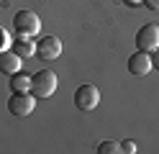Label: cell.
<instances>
[{"instance_id": "cell-11", "label": "cell", "mask_w": 159, "mask_h": 154, "mask_svg": "<svg viewBox=\"0 0 159 154\" xmlns=\"http://www.w3.org/2000/svg\"><path fill=\"white\" fill-rule=\"evenodd\" d=\"M118 152H121L118 141H100L98 144V154H118Z\"/></svg>"}, {"instance_id": "cell-4", "label": "cell", "mask_w": 159, "mask_h": 154, "mask_svg": "<svg viewBox=\"0 0 159 154\" xmlns=\"http://www.w3.org/2000/svg\"><path fill=\"white\" fill-rule=\"evenodd\" d=\"M75 105L80 110H95L98 105H100V90H98L95 85H80L75 90Z\"/></svg>"}, {"instance_id": "cell-8", "label": "cell", "mask_w": 159, "mask_h": 154, "mask_svg": "<svg viewBox=\"0 0 159 154\" xmlns=\"http://www.w3.org/2000/svg\"><path fill=\"white\" fill-rule=\"evenodd\" d=\"M23 69V57L16 54L13 49H5L0 51V72L3 75H16V72Z\"/></svg>"}, {"instance_id": "cell-1", "label": "cell", "mask_w": 159, "mask_h": 154, "mask_svg": "<svg viewBox=\"0 0 159 154\" xmlns=\"http://www.w3.org/2000/svg\"><path fill=\"white\" fill-rule=\"evenodd\" d=\"M13 31H16V36L34 39L41 31V18H39V13H34V10H18L13 16Z\"/></svg>"}, {"instance_id": "cell-13", "label": "cell", "mask_w": 159, "mask_h": 154, "mask_svg": "<svg viewBox=\"0 0 159 154\" xmlns=\"http://www.w3.org/2000/svg\"><path fill=\"white\" fill-rule=\"evenodd\" d=\"M121 152H123V154H136V144H134L131 139L121 141Z\"/></svg>"}, {"instance_id": "cell-15", "label": "cell", "mask_w": 159, "mask_h": 154, "mask_svg": "<svg viewBox=\"0 0 159 154\" xmlns=\"http://www.w3.org/2000/svg\"><path fill=\"white\" fill-rule=\"evenodd\" d=\"M144 5L149 10H159V0H144Z\"/></svg>"}, {"instance_id": "cell-2", "label": "cell", "mask_w": 159, "mask_h": 154, "mask_svg": "<svg viewBox=\"0 0 159 154\" xmlns=\"http://www.w3.org/2000/svg\"><path fill=\"white\" fill-rule=\"evenodd\" d=\"M31 92L41 100V98H52L57 92V75L52 69H39L31 75Z\"/></svg>"}, {"instance_id": "cell-10", "label": "cell", "mask_w": 159, "mask_h": 154, "mask_svg": "<svg viewBox=\"0 0 159 154\" xmlns=\"http://www.w3.org/2000/svg\"><path fill=\"white\" fill-rule=\"evenodd\" d=\"M11 90L13 92H31V75H26L23 69L11 75Z\"/></svg>"}, {"instance_id": "cell-16", "label": "cell", "mask_w": 159, "mask_h": 154, "mask_svg": "<svg viewBox=\"0 0 159 154\" xmlns=\"http://www.w3.org/2000/svg\"><path fill=\"white\" fill-rule=\"evenodd\" d=\"M123 3H126V5H131V8H139V5L144 3V0H123Z\"/></svg>"}, {"instance_id": "cell-5", "label": "cell", "mask_w": 159, "mask_h": 154, "mask_svg": "<svg viewBox=\"0 0 159 154\" xmlns=\"http://www.w3.org/2000/svg\"><path fill=\"white\" fill-rule=\"evenodd\" d=\"M136 46L141 49V51H149V54H152L154 49H159V26L157 23H146V26L139 28Z\"/></svg>"}, {"instance_id": "cell-3", "label": "cell", "mask_w": 159, "mask_h": 154, "mask_svg": "<svg viewBox=\"0 0 159 154\" xmlns=\"http://www.w3.org/2000/svg\"><path fill=\"white\" fill-rule=\"evenodd\" d=\"M34 108H36V95L34 92H13L11 100H8V110L13 116H18V118L31 116Z\"/></svg>"}, {"instance_id": "cell-14", "label": "cell", "mask_w": 159, "mask_h": 154, "mask_svg": "<svg viewBox=\"0 0 159 154\" xmlns=\"http://www.w3.org/2000/svg\"><path fill=\"white\" fill-rule=\"evenodd\" d=\"M152 67H154V69H159V49H154V51H152Z\"/></svg>"}, {"instance_id": "cell-6", "label": "cell", "mask_w": 159, "mask_h": 154, "mask_svg": "<svg viewBox=\"0 0 159 154\" xmlns=\"http://www.w3.org/2000/svg\"><path fill=\"white\" fill-rule=\"evenodd\" d=\"M36 54L41 57L44 62H54V59H59V54H62V39H59V36H44V39H39Z\"/></svg>"}, {"instance_id": "cell-12", "label": "cell", "mask_w": 159, "mask_h": 154, "mask_svg": "<svg viewBox=\"0 0 159 154\" xmlns=\"http://www.w3.org/2000/svg\"><path fill=\"white\" fill-rule=\"evenodd\" d=\"M8 46H11V36H8V31L0 26V51H5Z\"/></svg>"}, {"instance_id": "cell-7", "label": "cell", "mask_w": 159, "mask_h": 154, "mask_svg": "<svg viewBox=\"0 0 159 154\" xmlns=\"http://www.w3.org/2000/svg\"><path fill=\"white\" fill-rule=\"evenodd\" d=\"M154 67H152V54L149 51H141V49H136L131 57H128V72L131 75H136V77H144V75H149Z\"/></svg>"}, {"instance_id": "cell-9", "label": "cell", "mask_w": 159, "mask_h": 154, "mask_svg": "<svg viewBox=\"0 0 159 154\" xmlns=\"http://www.w3.org/2000/svg\"><path fill=\"white\" fill-rule=\"evenodd\" d=\"M13 51H16V54H21L23 59L36 57V41L34 39H26V36H18V41L13 44Z\"/></svg>"}]
</instances>
